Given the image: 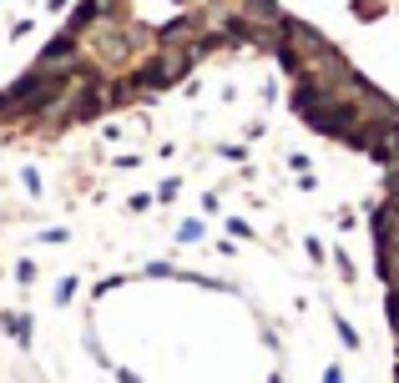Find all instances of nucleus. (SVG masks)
Instances as JSON below:
<instances>
[{"mask_svg": "<svg viewBox=\"0 0 399 383\" xmlns=\"http://www.w3.org/2000/svg\"><path fill=\"white\" fill-rule=\"evenodd\" d=\"M177 6H187V0H177Z\"/></svg>", "mask_w": 399, "mask_h": 383, "instance_id": "1a4fd4ad", "label": "nucleus"}, {"mask_svg": "<svg viewBox=\"0 0 399 383\" xmlns=\"http://www.w3.org/2000/svg\"><path fill=\"white\" fill-rule=\"evenodd\" d=\"M177 192H182V182H177V177H167V182L157 187V197H162V202H172V197H177Z\"/></svg>", "mask_w": 399, "mask_h": 383, "instance_id": "39448f33", "label": "nucleus"}, {"mask_svg": "<svg viewBox=\"0 0 399 383\" xmlns=\"http://www.w3.org/2000/svg\"><path fill=\"white\" fill-rule=\"evenodd\" d=\"M0 323H6V333L15 338L20 348H31V318H26V313H6V318H0Z\"/></svg>", "mask_w": 399, "mask_h": 383, "instance_id": "f03ea898", "label": "nucleus"}, {"mask_svg": "<svg viewBox=\"0 0 399 383\" xmlns=\"http://www.w3.org/2000/svg\"><path fill=\"white\" fill-rule=\"evenodd\" d=\"M15 278H20V283H36V263H31V258L15 263Z\"/></svg>", "mask_w": 399, "mask_h": 383, "instance_id": "0eeeda50", "label": "nucleus"}, {"mask_svg": "<svg viewBox=\"0 0 399 383\" xmlns=\"http://www.w3.org/2000/svg\"><path fill=\"white\" fill-rule=\"evenodd\" d=\"M101 20V0H76L71 6V15H66V31H76L81 40H86V31Z\"/></svg>", "mask_w": 399, "mask_h": 383, "instance_id": "f257e3e1", "label": "nucleus"}, {"mask_svg": "<svg viewBox=\"0 0 399 383\" xmlns=\"http://www.w3.org/2000/svg\"><path fill=\"white\" fill-rule=\"evenodd\" d=\"M116 378H121V383H142V378H137V373H116Z\"/></svg>", "mask_w": 399, "mask_h": 383, "instance_id": "6e6552de", "label": "nucleus"}, {"mask_svg": "<svg viewBox=\"0 0 399 383\" xmlns=\"http://www.w3.org/2000/svg\"><path fill=\"white\" fill-rule=\"evenodd\" d=\"M20 182H26L31 197H40V172H36V166H26V172H20Z\"/></svg>", "mask_w": 399, "mask_h": 383, "instance_id": "20e7f679", "label": "nucleus"}, {"mask_svg": "<svg viewBox=\"0 0 399 383\" xmlns=\"http://www.w3.org/2000/svg\"><path fill=\"white\" fill-rule=\"evenodd\" d=\"M71 297H76V278H61V283H56V308H66Z\"/></svg>", "mask_w": 399, "mask_h": 383, "instance_id": "7ed1b4c3", "label": "nucleus"}, {"mask_svg": "<svg viewBox=\"0 0 399 383\" xmlns=\"http://www.w3.org/2000/svg\"><path fill=\"white\" fill-rule=\"evenodd\" d=\"M177 237H182V242H197V237H202V222H182Z\"/></svg>", "mask_w": 399, "mask_h": 383, "instance_id": "423d86ee", "label": "nucleus"}]
</instances>
